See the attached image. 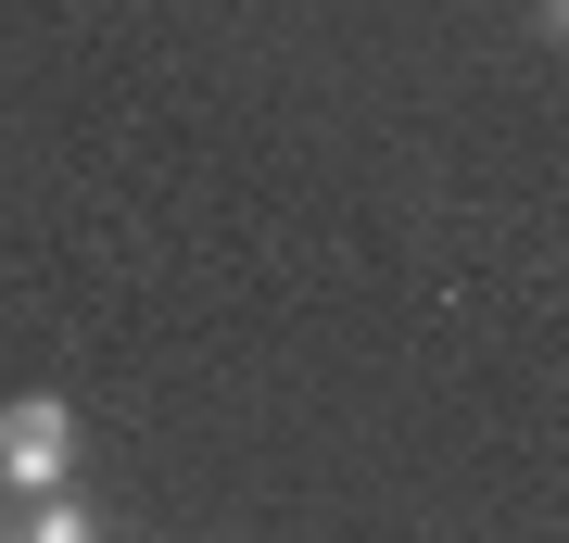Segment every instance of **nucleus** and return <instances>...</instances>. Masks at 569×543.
Listing matches in <instances>:
<instances>
[{
  "instance_id": "obj_2",
  "label": "nucleus",
  "mask_w": 569,
  "mask_h": 543,
  "mask_svg": "<svg viewBox=\"0 0 569 543\" xmlns=\"http://www.w3.org/2000/svg\"><path fill=\"white\" fill-rule=\"evenodd\" d=\"M0 543H102V519H89V505H63V493H26L13 519H0Z\"/></svg>"
},
{
  "instance_id": "obj_1",
  "label": "nucleus",
  "mask_w": 569,
  "mask_h": 543,
  "mask_svg": "<svg viewBox=\"0 0 569 543\" xmlns=\"http://www.w3.org/2000/svg\"><path fill=\"white\" fill-rule=\"evenodd\" d=\"M63 467H77V404H51V392H26V404H0V493H63Z\"/></svg>"
}]
</instances>
